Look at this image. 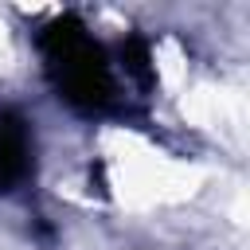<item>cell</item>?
<instances>
[{
  "label": "cell",
  "mask_w": 250,
  "mask_h": 250,
  "mask_svg": "<svg viewBox=\"0 0 250 250\" xmlns=\"http://www.w3.org/2000/svg\"><path fill=\"white\" fill-rule=\"evenodd\" d=\"M43 55H47V70L59 86V94L78 105V109H109L117 102V82L113 70L102 55V47L70 23H59L43 35Z\"/></svg>",
  "instance_id": "cell-1"
},
{
  "label": "cell",
  "mask_w": 250,
  "mask_h": 250,
  "mask_svg": "<svg viewBox=\"0 0 250 250\" xmlns=\"http://www.w3.org/2000/svg\"><path fill=\"white\" fill-rule=\"evenodd\" d=\"M31 172V129L20 113H0V191H12Z\"/></svg>",
  "instance_id": "cell-2"
}]
</instances>
